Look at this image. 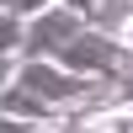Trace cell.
Wrapping results in <instances>:
<instances>
[{
	"label": "cell",
	"mask_w": 133,
	"mask_h": 133,
	"mask_svg": "<svg viewBox=\"0 0 133 133\" xmlns=\"http://www.w3.org/2000/svg\"><path fill=\"white\" fill-rule=\"evenodd\" d=\"M123 59H133V53L117 43V32H101V27H91V21H85V27L59 48V64H64V69L96 75V80H107V85L123 80Z\"/></svg>",
	"instance_id": "cell-1"
},
{
	"label": "cell",
	"mask_w": 133,
	"mask_h": 133,
	"mask_svg": "<svg viewBox=\"0 0 133 133\" xmlns=\"http://www.w3.org/2000/svg\"><path fill=\"white\" fill-rule=\"evenodd\" d=\"M11 80L32 85L37 96H48V101L64 107V112H69V107H80V101H91L96 85H107V80H96V75H75V69H64L59 59H21Z\"/></svg>",
	"instance_id": "cell-2"
},
{
	"label": "cell",
	"mask_w": 133,
	"mask_h": 133,
	"mask_svg": "<svg viewBox=\"0 0 133 133\" xmlns=\"http://www.w3.org/2000/svg\"><path fill=\"white\" fill-rule=\"evenodd\" d=\"M80 27H85L80 11L64 5V0H53L48 11H37V16L27 21V53H21V59H59V48H64Z\"/></svg>",
	"instance_id": "cell-3"
},
{
	"label": "cell",
	"mask_w": 133,
	"mask_h": 133,
	"mask_svg": "<svg viewBox=\"0 0 133 133\" xmlns=\"http://www.w3.org/2000/svg\"><path fill=\"white\" fill-rule=\"evenodd\" d=\"M0 112L5 117H32V123H64V107H53L48 96H37L32 85H21V80H5V91H0Z\"/></svg>",
	"instance_id": "cell-4"
},
{
	"label": "cell",
	"mask_w": 133,
	"mask_h": 133,
	"mask_svg": "<svg viewBox=\"0 0 133 133\" xmlns=\"http://www.w3.org/2000/svg\"><path fill=\"white\" fill-rule=\"evenodd\" d=\"M48 5L53 0H0V11H16V16H27V21L37 16V11H48Z\"/></svg>",
	"instance_id": "cell-5"
},
{
	"label": "cell",
	"mask_w": 133,
	"mask_h": 133,
	"mask_svg": "<svg viewBox=\"0 0 133 133\" xmlns=\"http://www.w3.org/2000/svg\"><path fill=\"white\" fill-rule=\"evenodd\" d=\"M48 123H32V117H5L0 123V133H43Z\"/></svg>",
	"instance_id": "cell-6"
},
{
	"label": "cell",
	"mask_w": 133,
	"mask_h": 133,
	"mask_svg": "<svg viewBox=\"0 0 133 133\" xmlns=\"http://www.w3.org/2000/svg\"><path fill=\"white\" fill-rule=\"evenodd\" d=\"M64 5H75V11H80L85 21H96V16L107 11V0H64Z\"/></svg>",
	"instance_id": "cell-7"
},
{
	"label": "cell",
	"mask_w": 133,
	"mask_h": 133,
	"mask_svg": "<svg viewBox=\"0 0 133 133\" xmlns=\"http://www.w3.org/2000/svg\"><path fill=\"white\" fill-rule=\"evenodd\" d=\"M112 32H117V43H123V48L133 53V11H128V16H123V21H117V27H112Z\"/></svg>",
	"instance_id": "cell-8"
},
{
	"label": "cell",
	"mask_w": 133,
	"mask_h": 133,
	"mask_svg": "<svg viewBox=\"0 0 133 133\" xmlns=\"http://www.w3.org/2000/svg\"><path fill=\"white\" fill-rule=\"evenodd\" d=\"M128 5H133V0H128Z\"/></svg>",
	"instance_id": "cell-9"
}]
</instances>
